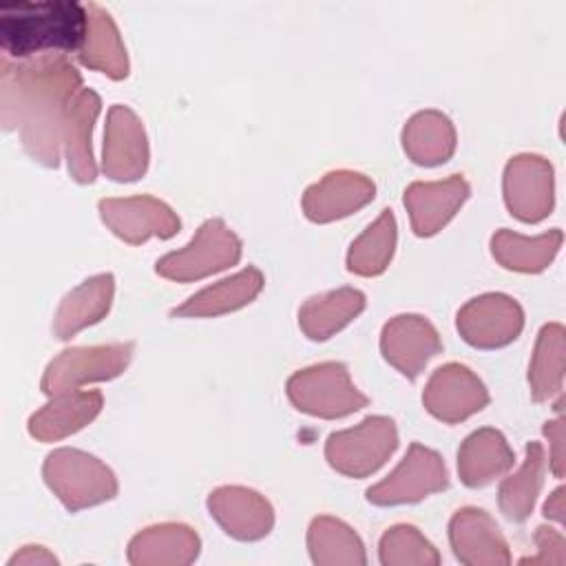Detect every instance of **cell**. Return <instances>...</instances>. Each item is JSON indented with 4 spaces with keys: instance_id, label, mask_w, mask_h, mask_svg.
Wrapping results in <instances>:
<instances>
[{
    "instance_id": "13",
    "label": "cell",
    "mask_w": 566,
    "mask_h": 566,
    "mask_svg": "<svg viewBox=\"0 0 566 566\" xmlns=\"http://www.w3.org/2000/svg\"><path fill=\"white\" fill-rule=\"evenodd\" d=\"M504 199L517 219L535 223L553 208V170L537 155H517L504 170Z\"/></svg>"
},
{
    "instance_id": "20",
    "label": "cell",
    "mask_w": 566,
    "mask_h": 566,
    "mask_svg": "<svg viewBox=\"0 0 566 566\" xmlns=\"http://www.w3.org/2000/svg\"><path fill=\"white\" fill-rule=\"evenodd\" d=\"M99 97L91 88H82L66 113L64 124V155L69 164V172L80 184H91L97 177L93 150H91V130L93 122L99 113Z\"/></svg>"
},
{
    "instance_id": "34",
    "label": "cell",
    "mask_w": 566,
    "mask_h": 566,
    "mask_svg": "<svg viewBox=\"0 0 566 566\" xmlns=\"http://www.w3.org/2000/svg\"><path fill=\"white\" fill-rule=\"evenodd\" d=\"M18 564H57V559L42 546H24L20 553H15L9 559V566H18Z\"/></svg>"
},
{
    "instance_id": "18",
    "label": "cell",
    "mask_w": 566,
    "mask_h": 566,
    "mask_svg": "<svg viewBox=\"0 0 566 566\" xmlns=\"http://www.w3.org/2000/svg\"><path fill=\"white\" fill-rule=\"evenodd\" d=\"M102 409L99 391H66L51 400L29 418V433L40 442L62 440L86 427Z\"/></svg>"
},
{
    "instance_id": "16",
    "label": "cell",
    "mask_w": 566,
    "mask_h": 566,
    "mask_svg": "<svg viewBox=\"0 0 566 566\" xmlns=\"http://www.w3.org/2000/svg\"><path fill=\"white\" fill-rule=\"evenodd\" d=\"M210 515L237 539H259L274 524L272 506L256 491L245 486H219L208 497Z\"/></svg>"
},
{
    "instance_id": "14",
    "label": "cell",
    "mask_w": 566,
    "mask_h": 566,
    "mask_svg": "<svg viewBox=\"0 0 566 566\" xmlns=\"http://www.w3.org/2000/svg\"><path fill=\"white\" fill-rule=\"evenodd\" d=\"M380 349L389 365L407 378H416L429 358L442 349V343L424 316L400 314L382 327Z\"/></svg>"
},
{
    "instance_id": "32",
    "label": "cell",
    "mask_w": 566,
    "mask_h": 566,
    "mask_svg": "<svg viewBox=\"0 0 566 566\" xmlns=\"http://www.w3.org/2000/svg\"><path fill=\"white\" fill-rule=\"evenodd\" d=\"M562 374H564V329L557 323L544 325L535 354L528 367L531 391L535 400H546L555 391L562 389Z\"/></svg>"
},
{
    "instance_id": "19",
    "label": "cell",
    "mask_w": 566,
    "mask_h": 566,
    "mask_svg": "<svg viewBox=\"0 0 566 566\" xmlns=\"http://www.w3.org/2000/svg\"><path fill=\"white\" fill-rule=\"evenodd\" d=\"M451 546L464 564H504L509 562L506 542L495 522L480 509H460L449 524Z\"/></svg>"
},
{
    "instance_id": "29",
    "label": "cell",
    "mask_w": 566,
    "mask_h": 566,
    "mask_svg": "<svg viewBox=\"0 0 566 566\" xmlns=\"http://www.w3.org/2000/svg\"><path fill=\"white\" fill-rule=\"evenodd\" d=\"M396 248V219L391 210L380 217L352 243L347 252V270L360 276H376L385 272Z\"/></svg>"
},
{
    "instance_id": "26",
    "label": "cell",
    "mask_w": 566,
    "mask_h": 566,
    "mask_svg": "<svg viewBox=\"0 0 566 566\" xmlns=\"http://www.w3.org/2000/svg\"><path fill=\"white\" fill-rule=\"evenodd\" d=\"M199 553V537L184 524H159L137 533L128 546L133 564H188Z\"/></svg>"
},
{
    "instance_id": "33",
    "label": "cell",
    "mask_w": 566,
    "mask_h": 566,
    "mask_svg": "<svg viewBox=\"0 0 566 566\" xmlns=\"http://www.w3.org/2000/svg\"><path fill=\"white\" fill-rule=\"evenodd\" d=\"M382 564H438L436 548L420 535L416 526L398 524L380 539Z\"/></svg>"
},
{
    "instance_id": "31",
    "label": "cell",
    "mask_w": 566,
    "mask_h": 566,
    "mask_svg": "<svg viewBox=\"0 0 566 566\" xmlns=\"http://www.w3.org/2000/svg\"><path fill=\"white\" fill-rule=\"evenodd\" d=\"M542 475H544V451L539 442H531L526 447V460L520 467V471L506 478L500 486V509L509 520L522 522L528 517L535 504V497L542 489Z\"/></svg>"
},
{
    "instance_id": "36",
    "label": "cell",
    "mask_w": 566,
    "mask_h": 566,
    "mask_svg": "<svg viewBox=\"0 0 566 566\" xmlns=\"http://www.w3.org/2000/svg\"><path fill=\"white\" fill-rule=\"evenodd\" d=\"M562 495H564V489H557V491L553 493L551 502L544 504V515H546V517L551 515V517L562 520Z\"/></svg>"
},
{
    "instance_id": "17",
    "label": "cell",
    "mask_w": 566,
    "mask_h": 566,
    "mask_svg": "<svg viewBox=\"0 0 566 566\" xmlns=\"http://www.w3.org/2000/svg\"><path fill=\"white\" fill-rule=\"evenodd\" d=\"M469 197V184L462 175H453L444 181H416L405 190V206L411 219V228L418 237L436 234Z\"/></svg>"
},
{
    "instance_id": "28",
    "label": "cell",
    "mask_w": 566,
    "mask_h": 566,
    "mask_svg": "<svg viewBox=\"0 0 566 566\" xmlns=\"http://www.w3.org/2000/svg\"><path fill=\"white\" fill-rule=\"evenodd\" d=\"M562 232L551 230L548 234L526 239L511 230H500L491 239L493 256L509 270L517 272H539L544 270L555 252L559 250Z\"/></svg>"
},
{
    "instance_id": "5",
    "label": "cell",
    "mask_w": 566,
    "mask_h": 566,
    "mask_svg": "<svg viewBox=\"0 0 566 566\" xmlns=\"http://www.w3.org/2000/svg\"><path fill=\"white\" fill-rule=\"evenodd\" d=\"M398 431L391 418L369 416L360 424L327 438L325 458L332 469L349 478L374 473L396 451Z\"/></svg>"
},
{
    "instance_id": "27",
    "label": "cell",
    "mask_w": 566,
    "mask_h": 566,
    "mask_svg": "<svg viewBox=\"0 0 566 566\" xmlns=\"http://www.w3.org/2000/svg\"><path fill=\"white\" fill-rule=\"evenodd\" d=\"M402 146L411 161L420 166L442 164L455 148L453 124L438 111H420L405 124Z\"/></svg>"
},
{
    "instance_id": "4",
    "label": "cell",
    "mask_w": 566,
    "mask_h": 566,
    "mask_svg": "<svg viewBox=\"0 0 566 566\" xmlns=\"http://www.w3.org/2000/svg\"><path fill=\"white\" fill-rule=\"evenodd\" d=\"M287 396L298 411L318 418H343L367 405L343 363H321L292 374Z\"/></svg>"
},
{
    "instance_id": "35",
    "label": "cell",
    "mask_w": 566,
    "mask_h": 566,
    "mask_svg": "<svg viewBox=\"0 0 566 566\" xmlns=\"http://www.w3.org/2000/svg\"><path fill=\"white\" fill-rule=\"evenodd\" d=\"M544 433H546V438L553 442V447H555V451H553V471H555V475H562V451H559V447H562V420H555V422H546V427H544Z\"/></svg>"
},
{
    "instance_id": "3",
    "label": "cell",
    "mask_w": 566,
    "mask_h": 566,
    "mask_svg": "<svg viewBox=\"0 0 566 566\" xmlns=\"http://www.w3.org/2000/svg\"><path fill=\"white\" fill-rule=\"evenodd\" d=\"M44 482L69 511H80L115 497L117 480L97 458L80 449H55L42 467Z\"/></svg>"
},
{
    "instance_id": "30",
    "label": "cell",
    "mask_w": 566,
    "mask_h": 566,
    "mask_svg": "<svg viewBox=\"0 0 566 566\" xmlns=\"http://www.w3.org/2000/svg\"><path fill=\"white\" fill-rule=\"evenodd\" d=\"M307 544L316 564H365L363 542L336 517H316L310 524Z\"/></svg>"
},
{
    "instance_id": "25",
    "label": "cell",
    "mask_w": 566,
    "mask_h": 566,
    "mask_svg": "<svg viewBox=\"0 0 566 566\" xmlns=\"http://www.w3.org/2000/svg\"><path fill=\"white\" fill-rule=\"evenodd\" d=\"M365 307V294L354 287H340L327 294L312 296L298 310V325L312 340H325L349 321H354Z\"/></svg>"
},
{
    "instance_id": "24",
    "label": "cell",
    "mask_w": 566,
    "mask_h": 566,
    "mask_svg": "<svg viewBox=\"0 0 566 566\" xmlns=\"http://www.w3.org/2000/svg\"><path fill=\"white\" fill-rule=\"evenodd\" d=\"M263 287V274L256 268H245L230 279H223L172 310V316H217L248 305Z\"/></svg>"
},
{
    "instance_id": "7",
    "label": "cell",
    "mask_w": 566,
    "mask_h": 566,
    "mask_svg": "<svg viewBox=\"0 0 566 566\" xmlns=\"http://www.w3.org/2000/svg\"><path fill=\"white\" fill-rule=\"evenodd\" d=\"M133 356V343H111L95 347H71L55 356L42 376V391L60 396L75 391L80 385L119 376Z\"/></svg>"
},
{
    "instance_id": "6",
    "label": "cell",
    "mask_w": 566,
    "mask_h": 566,
    "mask_svg": "<svg viewBox=\"0 0 566 566\" xmlns=\"http://www.w3.org/2000/svg\"><path fill=\"white\" fill-rule=\"evenodd\" d=\"M239 256V237L221 219H208L186 248L157 261V272L170 281H197L234 265Z\"/></svg>"
},
{
    "instance_id": "1",
    "label": "cell",
    "mask_w": 566,
    "mask_h": 566,
    "mask_svg": "<svg viewBox=\"0 0 566 566\" xmlns=\"http://www.w3.org/2000/svg\"><path fill=\"white\" fill-rule=\"evenodd\" d=\"M80 86L82 75L62 55H40L22 64L2 60V124L7 130L18 128L24 150L49 168L60 161L66 113Z\"/></svg>"
},
{
    "instance_id": "8",
    "label": "cell",
    "mask_w": 566,
    "mask_h": 566,
    "mask_svg": "<svg viewBox=\"0 0 566 566\" xmlns=\"http://www.w3.org/2000/svg\"><path fill=\"white\" fill-rule=\"evenodd\" d=\"M447 486V469L442 458L413 442L405 453L402 462L378 484L367 489V500L378 506L418 502L429 493Z\"/></svg>"
},
{
    "instance_id": "22",
    "label": "cell",
    "mask_w": 566,
    "mask_h": 566,
    "mask_svg": "<svg viewBox=\"0 0 566 566\" xmlns=\"http://www.w3.org/2000/svg\"><path fill=\"white\" fill-rule=\"evenodd\" d=\"M113 290H115V281H113V274L108 272L91 276L82 285L71 290L62 298L55 312V321H53L55 336L66 340L75 336L80 329L102 321L104 314L111 310Z\"/></svg>"
},
{
    "instance_id": "9",
    "label": "cell",
    "mask_w": 566,
    "mask_h": 566,
    "mask_svg": "<svg viewBox=\"0 0 566 566\" xmlns=\"http://www.w3.org/2000/svg\"><path fill=\"white\" fill-rule=\"evenodd\" d=\"M455 325L469 345L493 349L517 338L524 325V314L506 294H482L471 298L458 312Z\"/></svg>"
},
{
    "instance_id": "21",
    "label": "cell",
    "mask_w": 566,
    "mask_h": 566,
    "mask_svg": "<svg viewBox=\"0 0 566 566\" xmlns=\"http://www.w3.org/2000/svg\"><path fill=\"white\" fill-rule=\"evenodd\" d=\"M86 7V35L82 49L77 51L80 62L88 69L102 71L113 80H122L128 75V57L126 46L119 38V31L106 9L95 2Z\"/></svg>"
},
{
    "instance_id": "11",
    "label": "cell",
    "mask_w": 566,
    "mask_h": 566,
    "mask_svg": "<svg viewBox=\"0 0 566 566\" xmlns=\"http://www.w3.org/2000/svg\"><path fill=\"white\" fill-rule=\"evenodd\" d=\"M422 402L431 416L442 422H460L489 402L482 380L464 365L449 363L429 378Z\"/></svg>"
},
{
    "instance_id": "2",
    "label": "cell",
    "mask_w": 566,
    "mask_h": 566,
    "mask_svg": "<svg viewBox=\"0 0 566 566\" xmlns=\"http://www.w3.org/2000/svg\"><path fill=\"white\" fill-rule=\"evenodd\" d=\"M86 22V7L71 0L4 4L0 9V44L9 57L80 51Z\"/></svg>"
},
{
    "instance_id": "23",
    "label": "cell",
    "mask_w": 566,
    "mask_h": 566,
    "mask_svg": "<svg viewBox=\"0 0 566 566\" xmlns=\"http://www.w3.org/2000/svg\"><path fill=\"white\" fill-rule=\"evenodd\" d=\"M513 451L495 429L473 431L458 451V473L467 486H484L513 467Z\"/></svg>"
},
{
    "instance_id": "15",
    "label": "cell",
    "mask_w": 566,
    "mask_h": 566,
    "mask_svg": "<svg viewBox=\"0 0 566 566\" xmlns=\"http://www.w3.org/2000/svg\"><path fill=\"white\" fill-rule=\"evenodd\" d=\"M374 181L354 170L327 172L303 195V212L316 223L352 214L374 199Z\"/></svg>"
},
{
    "instance_id": "12",
    "label": "cell",
    "mask_w": 566,
    "mask_h": 566,
    "mask_svg": "<svg viewBox=\"0 0 566 566\" xmlns=\"http://www.w3.org/2000/svg\"><path fill=\"white\" fill-rule=\"evenodd\" d=\"M102 168L106 177L115 181H135L148 168V142L144 126L139 117L122 104H115L108 111Z\"/></svg>"
},
{
    "instance_id": "10",
    "label": "cell",
    "mask_w": 566,
    "mask_h": 566,
    "mask_svg": "<svg viewBox=\"0 0 566 566\" xmlns=\"http://www.w3.org/2000/svg\"><path fill=\"white\" fill-rule=\"evenodd\" d=\"M102 221L126 243H144L148 237L170 239L179 230L177 214L159 199L142 195L126 199H102Z\"/></svg>"
}]
</instances>
